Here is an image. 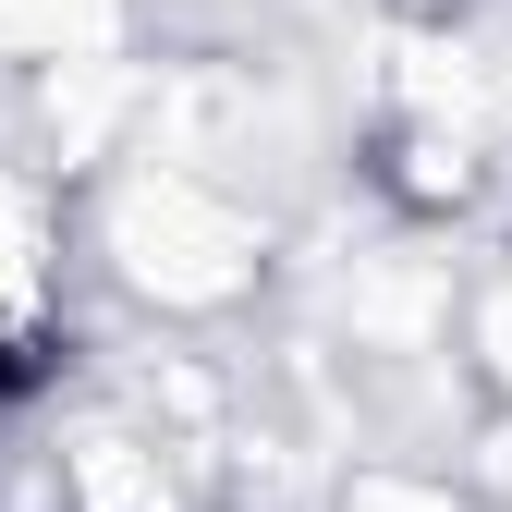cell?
<instances>
[{"label": "cell", "mask_w": 512, "mask_h": 512, "mask_svg": "<svg viewBox=\"0 0 512 512\" xmlns=\"http://www.w3.org/2000/svg\"><path fill=\"white\" fill-rule=\"evenodd\" d=\"M49 366H61L49 342H0V415H13V403L37 391V378H49Z\"/></svg>", "instance_id": "obj_1"}]
</instances>
